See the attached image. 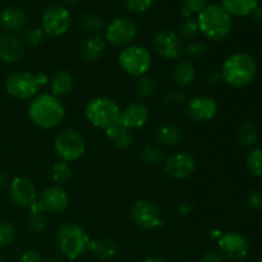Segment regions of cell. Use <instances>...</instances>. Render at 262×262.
Returning <instances> with one entry per match:
<instances>
[{
    "instance_id": "cell-1",
    "label": "cell",
    "mask_w": 262,
    "mask_h": 262,
    "mask_svg": "<svg viewBox=\"0 0 262 262\" xmlns=\"http://www.w3.org/2000/svg\"><path fill=\"white\" fill-rule=\"evenodd\" d=\"M27 114L36 127L41 129H54L63 122L66 107L54 95L40 94L31 100Z\"/></svg>"
},
{
    "instance_id": "cell-2",
    "label": "cell",
    "mask_w": 262,
    "mask_h": 262,
    "mask_svg": "<svg viewBox=\"0 0 262 262\" xmlns=\"http://www.w3.org/2000/svg\"><path fill=\"white\" fill-rule=\"evenodd\" d=\"M222 79L234 89L250 84L257 74V61L247 53H235L228 56L223 63Z\"/></svg>"
},
{
    "instance_id": "cell-3",
    "label": "cell",
    "mask_w": 262,
    "mask_h": 262,
    "mask_svg": "<svg viewBox=\"0 0 262 262\" xmlns=\"http://www.w3.org/2000/svg\"><path fill=\"white\" fill-rule=\"evenodd\" d=\"M196 19L200 32L211 41L225 40L232 32V15L219 4L207 5Z\"/></svg>"
},
{
    "instance_id": "cell-4",
    "label": "cell",
    "mask_w": 262,
    "mask_h": 262,
    "mask_svg": "<svg viewBox=\"0 0 262 262\" xmlns=\"http://www.w3.org/2000/svg\"><path fill=\"white\" fill-rule=\"evenodd\" d=\"M90 242L87 232L77 223H64L56 230V247L68 260H77L83 256L89 251Z\"/></svg>"
},
{
    "instance_id": "cell-5",
    "label": "cell",
    "mask_w": 262,
    "mask_h": 262,
    "mask_svg": "<svg viewBox=\"0 0 262 262\" xmlns=\"http://www.w3.org/2000/svg\"><path fill=\"white\" fill-rule=\"evenodd\" d=\"M120 113L122 109L119 104L106 96H97L90 100L84 110V115L90 124L104 130L119 122Z\"/></svg>"
},
{
    "instance_id": "cell-6",
    "label": "cell",
    "mask_w": 262,
    "mask_h": 262,
    "mask_svg": "<svg viewBox=\"0 0 262 262\" xmlns=\"http://www.w3.org/2000/svg\"><path fill=\"white\" fill-rule=\"evenodd\" d=\"M118 63L124 73L132 77H142L147 74L152 66L150 50L141 45H129L122 49L118 55Z\"/></svg>"
},
{
    "instance_id": "cell-7",
    "label": "cell",
    "mask_w": 262,
    "mask_h": 262,
    "mask_svg": "<svg viewBox=\"0 0 262 262\" xmlns=\"http://www.w3.org/2000/svg\"><path fill=\"white\" fill-rule=\"evenodd\" d=\"M54 151L59 160L73 163L79 160L86 152V141L79 130L74 128H66L55 136Z\"/></svg>"
},
{
    "instance_id": "cell-8",
    "label": "cell",
    "mask_w": 262,
    "mask_h": 262,
    "mask_svg": "<svg viewBox=\"0 0 262 262\" xmlns=\"http://www.w3.org/2000/svg\"><path fill=\"white\" fill-rule=\"evenodd\" d=\"M5 91L17 100H31L41 89L36 73L28 71L13 72L5 78Z\"/></svg>"
},
{
    "instance_id": "cell-9",
    "label": "cell",
    "mask_w": 262,
    "mask_h": 262,
    "mask_svg": "<svg viewBox=\"0 0 262 262\" xmlns=\"http://www.w3.org/2000/svg\"><path fill=\"white\" fill-rule=\"evenodd\" d=\"M136 36H137V25L132 18L117 17L105 26V41L115 48H125L132 45Z\"/></svg>"
},
{
    "instance_id": "cell-10",
    "label": "cell",
    "mask_w": 262,
    "mask_h": 262,
    "mask_svg": "<svg viewBox=\"0 0 262 262\" xmlns=\"http://www.w3.org/2000/svg\"><path fill=\"white\" fill-rule=\"evenodd\" d=\"M130 216L136 227L145 232H152L163 227L164 217L160 209L148 200H138L133 204Z\"/></svg>"
},
{
    "instance_id": "cell-11",
    "label": "cell",
    "mask_w": 262,
    "mask_h": 262,
    "mask_svg": "<svg viewBox=\"0 0 262 262\" xmlns=\"http://www.w3.org/2000/svg\"><path fill=\"white\" fill-rule=\"evenodd\" d=\"M72 17L63 5H51L41 17V30L50 37H61L69 31Z\"/></svg>"
},
{
    "instance_id": "cell-12",
    "label": "cell",
    "mask_w": 262,
    "mask_h": 262,
    "mask_svg": "<svg viewBox=\"0 0 262 262\" xmlns=\"http://www.w3.org/2000/svg\"><path fill=\"white\" fill-rule=\"evenodd\" d=\"M154 50L164 60H178L184 51L183 40L177 31L164 28L154 36Z\"/></svg>"
},
{
    "instance_id": "cell-13",
    "label": "cell",
    "mask_w": 262,
    "mask_h": 262,
    "mask_svg": "<svg viewBox=\"0 0 262 262\" xmlns=\"http://www.w3.org/2000/svg\"><path fill=\"white\" fill-rule=\"evenodd\" d=\"M196 160L188 152H176L165 159L163 163L164 173L171 179L183 181L196 171Z\"/></svg>"
},
{
    "instance_id": "cell-14",
    "label": "cell",
    "mask_w": 262,
    "mask_h": 262,
    "mask_svg": "<svg viewBox=\"0 0 262 262\" xmlns=\"http://www.w3.org/2000/svg\"><path fill=\"white\" fill-rule=\"evenodd\" d=\"M186 110L189 119L193 122L207 123L216 117L219 107L215 99L206 95H199L187 101Z\"/></svg>"
},
{
    "instance_id": "cell-15",
    "label": "cell",
    "mask_w": 262,
    "mask_h": 262,
    "mask_svg": "<svg viewBox=\"0 0 262 262\" xmlns=\"http://www.w3.org/2000/svg\"><path fill=\"white\" fill-rule=\"evenodd\" d=\"M10 200L19 207H28L37 201V189L35 183L27 177H15L9 183Z\"/></svg>"
},
{
    "instance_id": "cell-16",
    "label": "cell",
    "mask_w": 262,
    "mask_h": 262,
    "mask_svg": "<svg viewBox=\"0 0 262 262\" xmlns=\"http://www.w3.org/2000/svg\"><path fill=\"white\" fill-rule=\"evenodd\" d=\"M219 252L230 260H242L250 252V243L247 238L235 232L223 233L217 239Z\"/></svg>"
},
{
    "instance_id": "cell-17",
    "label": "cell",
    "mask_w": 262,
    "mask_h": 262,
    "mask_svg": "<svg viewBox=\"0 0 262 262\" xmlns=\"http://www.w3.org/2000/svg\"><path fill=\"white\" fill-rule=\"evenodd\" d=\"M37 204L40 205L43 212L59 214L68 209L69 197L63 187L51 186L38 193Z\"/></svg>"
},
{
    "instance_id": "cell-18",
    "label": "cell",
    "mask_w": 262,
    "mask_h": 262,
    "mask_svg": "<svg viewBox=\"0 0 262 262\" xmlns=\"http://www.w3.org/2000/svg\"><path fill=\"white\" fill-rule=\"evenodd\" d=\"M150 119L147 105L141 101L132 102L120 113V124L129 130H137L145 127Z\"/></svg>"
},
{
    "instance_id": "cell-19",
    "label": "cell",
    "mask_w": 262,
    "mask_h": 262,
    "mask_svg": "<svg viewBox=\"0 0 262 262\" xmlns=\"http://www.w3.org/2000/svg\"><path fill=\"white\" fill-rule=\"evenodd\" d=\"M25 55V45L12 33L0 35V60L7 64L18 63Z\"/></svg>"
},
{
    "instance_id": "cell-20",
    "label": "cell",
    "mask_w": 262,
    "mask_h": 262,
    "mask_svg": "<svg viewBox=\"0 0 262 262\" xmlns=\"http://www.w3.org/2000/svg\"><path fill=\"white\" fill-rule=\"evenodd\" d=\"M171 79L179 89H188L196 79V68L188 59H178L171 68Z\"/></svg>"
},
{
    "instance_id": "cell-21",
    "label": "cell",
    "mask_w": 262,
    "mask_h": 262,
    "mask_svg": "<svg viewBox=\"0 0 262 262\" xmlns=\"http://www.w3.org/2000/svg\"><path fill=\"white\" fill-rule=\"evenodd\" d=\"M106 41L101 35H90L82 41L79 46V55L87 63L99 60L106 50Z\"/></svg>"
},
{
    "instance_id": "cell-22",
    "label": "cell",
    "mask_w": 262,
    "mask_h": 262,
    "mask_svg": "<svg viewBox=\"0 0 262 262\" xmlns=\"http://www.w3.org/2000/svg\"><path fill=\"white\" fill-rule=\"evenodd\" d=\"M27 25V15L19 8H5L0 13V26L7 33L19 32Z\"/></svg>"
},
{
    "instance_id": "cell-23",
    "label": "cell",
    "mask_w": 262,
    "mask_h": 262,
    "mask_svg": "<svg viewBox=\"0 0 262 262\" xmlns=\"http://www.w3.org/2000/svg\"><path fill=\"white\" fill-rule=\"evenodd\" d=\"M73 77L66 69H59L53 76L49 78V87H50L51 95L55 97L66 96L73 90Z\"/></svg>"
},
{
    "instance_id": "cell-24",
    "label": "cell",
    "mask_w": 262,
    "mask_h": 262,
    "mask_svg": "<svg viewBox=\"0 0 262 262\" xmlns=\"http://www.w3.org/2000/svg\"><path fill=\"white\" fill-rule=\"evenodd\" d=\"M105 135L114 143L115 147H118L119 150H128L133 143L132 132L125 127H123L120 122H118L113 127L107 128L105 130Z\"/></svg>"
},
{
    "instance_id": "cell-25",
    "label": "cell",
    "mask_w": 262,
    "mask_h": 262,
    "mask_svg": "<svg viewBox=\"0 0 262 262\" xmlns=\"http://www.w3.org/2000/svg\"><path fill=\"white\" fill-rule=\"evenodd\" d=\"M183 132L176 124H163L156 129V140L166 147H176L181 143Z\"/></svg>"
},
{
    "instance_id": "cell-26",
    "label": "cell",
    "mask_w": 262,
    "mask_h": 262,
    "mask_svg": "<svg viewBox=\"0 0 262 262\" xmlns=\"http://www.w3.org/2000/svg\"><path fill=\"white\" fill-rule=\"evenodd\" d=\"M222 7L232 17H247L258 7V0H222Z\"/></svg>"
},
{
    "instance_id": "cell-27",
    "label": "cell",
    "mask_w": 262,
    "mask_h": 262,
    "mask_svg": "<svg viewBox=\"0 0 262 262\" xmlns=\"http://www.w3.org/2000/svg\"><path fill=\"white\" fill-rule=\"evenodd\" d=\"M90 251L100 260H112L118 255V245L110 238H101L97 241H91L90 242Z\"/></svg>"
},
{
    "instance_id": "cell-28",
    "label": "cell",
    "mask_w": 262,
    "mask_h": 262,
    "mask_svg": "<svg viewBox=\"0 0 262 262\" xmlns=\"http://www.w3.org/2000/svg\"><path fill=\"white\" fill-rule=\"evenodd\" d=\"M50 177L55 186L64 187L73 178V169H72L71 164L67 163V161L58 160L51 166Z\"/></svg>"
},
{
    "instance_id": "cell-29",
    "label": "cell",
    "mask_w": 262,
    "mask_h": 262,
    "mask_svg": "<svg viewBox=\"0 0 262 262\" xmlns=\"http://www.w3.org/2000/svg\"><path fill=\"white\" fill-rule=\"evenodd\" d=\"M238 141L245 147H252L258 141V129L253 122H245L238 129Z\"/></svg>"
},
{
    "instance_id": "cell-30",
    "label": "cell",
    "mask_w": 262,
    "mask_h": 262,
    "mask_svg": "<svg viewBox=\"0 0 262 262\" xmlns=\"http://www.w3.org/2000/svg\"><path fill=\"white\" fill-rule=\"evenodd\" d=\"M156 89H158V86H156L155 79L152 77L147 76V74H145L142 77H138L137 82L135 84L136 95L140 99H148V97L154 96L156 92Z\"/></svg>"
},
{
    "instance_id": "cell-31",
    "label": "cell",
    "mask_w": 262,
    "mask_h": 262,
    "mask_svg": "<svg viewBox=\"0 0 262 262\" xmlns=\"http://www.w3.org/2000/svg\"><path fill=\"white\" fill-rule=\"evenodd\" d=\"M141 159L147 165L158 166L165 161V155H164V151L159 146L146 145L141 151Z\"/></svg>"
},
{
    "instance_id": "cell-32",
    "label": "cell",
    "mask_w": 262,
    "mask_h": 262,
    "mask_svg": "<svg viewBox=\"0 0 262 262\" xmlns=\"http://www.w3.org/2000/svg\"><path fill=\"white\" fill-rule=\"evenodd\" d=\"M79 27H81L83 32L89 33V36L99 35L100 31L104 28V22H102V19L99 15L92 14V13H86L79 19Z\"/></svg>"
},
{
    "instance_id": "cell-33",
    "label": "cell",
    "mask_w": 262,
    "mask_h": 262,
    "mask_svg": "<svg viewBox=\"0 0 262 262\" xmlns=\"http://www.w3.org/2000/svg\"><path fill=\"white\" fill-rule=\"evenodd\" d=\"M246 166L252 176L262 178V147L250 151L246 159Z\"/></svg>"
},
{
    "instance_id": "cell-34",
    "label": "cell",
    "mask_w": 262,
    "mask_h": 262,
    "mask_svg": "<svg viewBox=\"0 0 262 262\" xmlns=\"http://www.w3.org/2000/svg\"><path fill=\"white\" fill-rule=\"evenodd\" d=\"M199 32L200 30L197 19H193L192 17L184 18V20H182L178 25V30H177V33L182 40H192V38L196 37Z\"/></svg>"
},
{
    "instance_id": "cell-35",
    "label": "cell",
    "mask_w": 262,
    "mask_h": 262,
    "mask_svg": "<svg viewBox=\"0 0 262 262\" xmlns=\"http://www.w3.org/2000/svg\"><path fill=\"white\" fill-rule=\"evenodd\" d=\"M28 228L32 230L33 233H43L48 229L49 220L45 212H30L27 219Z\"/></svg>"
},
{
    "instance_id": "cell-36",
    "label": "cell",
    "mask_w": 262,
    "mask_h": 262,
    "mask_svg": "<svg viewBox=\"0 0 262 262\" xmlns=\"http://www.w3.org/2000/svg\"><path fill=\"white\" fill-rule=\"evenodd\" d=\"M183 53L186 54L187 59L193 63V61L201 60V59L206 55L207 48L204 42H201V41H193V42L188 43V45L184 48Z\"/></svg>"
},
{
    "instance_id": "cell-37",
    "label": "cell",
    "mask_w": 262,
    "mask_h": 262,
    "mask_svg": "<svg viewBox=\"0 0 262 262\" xmlns=\"http://www.w3.org/2000/svg\"><path fill=\"white\" fill-rule=\"evenodd\" d=\"M45 40V33L41 27H32L27 30L23 35V45L27 48H37Z\"/></svg>"
},
{
    "instance_id": "cell-38",
    "label": "cell",
    "mask_w": 262,
    "mask_h": 262,
    "mask_svg": "<svg viewBox=\"0 0 262 262\" xmlns=\"http://www.w3.org/2000/svg\"><path fill=\"white\" fill-rule=\"evenodd\" d=\"M17 237V229L7 220H0V247L9 246Z\"/></svg>"
},
{
    "instance_id": "cell-39",
    "label": "cell",
    "mask_w": 262,
    "mask_h": 262,
    "mask_svg": "<svg viewBox=\"0 0 262 262\" xmlns=\"http://www.w3.org/2000/svg\"><path fill=\"white\" fill-rule=\"evenodd\" d=\"M182 3V17L189 18L193 13L199 14L201 10L207 7V0H181Z\"/></svg>"
},
{
    "instance_id": "cell-40",
    "label": "cell",
    "mask_w": 262,
    "mask_h": 262,
    "mask_svg": "<svg viewBox=\"0 0 262 262\" xmlns=\"http://www.w3.org/2000/svg\"><path fill=\"white\" fill-rule=\"evenodd\" d=\"M187 104L186 96L181 91H171L164 99V106L168 110H177Z\"/></svg>"
},
{
    "instance_id": "cell-41",
    "label": "cell",
    "mask_w": 262,
    "mask_h": 262,
    "mask_svg": "<svg viewBox=\"0 0 262 262\" xmlns=\"http://www.w3.org/2000/svg\"><path fill=\"white\" fill-rule=\"evenodd\" d=\"M123 2H124L125 8L130 13L142 14V13H146L148 9H151L155 0H123Z\"/></svg>"
},
{
    "instance_id": "cell-42",
    "label": "cell",
    "mask_w": 262,
    "mask_h": 262,
    "mask_svg": "<svg viewBox=\"0 0 262 262\" xmlns=\"http://www.w3.org/2000/svg\"><path fill=\"white\" fill-rule=\"evenodd\" d=\"M248 206L255 211L262 210V191H252L247 197Z\"/></svg>"
},
{
    "instance_id": "cell-43",
    "label": "cell",
    "mask_w": 262,
    "mask_h": 262,
    "mask_svg": "<svg viewBox=\"0 0 262 262\" xmlns=\"http://www.w3.org/2000/svg\"><path fill=\"white\" fill-rule=\"evenodd\" d=\"M18 262H42L41 253L36 250H28L20 255Z\"/></svg>"
},
{
    "instance_id": "cell-44",
    "label": "cell",
    "mask_w": 262,
    "mask_h": 262,
    "mask_svg": "<svg viewBox=\"0 0 262 262\" xmlns=\"http://www.w3.org/2000/svg\"><path fill=\"white\" fill-rule=\"evenodd\" d=\"M224 256L219 251H206L202 255L201 262H223Z\"/></svg>"
},
{
    "instance_id": "cell-45",
    "label": "cell",
    "mask_w": 262,
    "mask_h": 262,
    "mask_svg": "<svg viewBox=\"0 0 262 262\" xmlns=\"http://www.w3.org/2000/svg\"><path fill=\"white\" fill-rule=\"evenodd\" d=\"M194 210V205L192 204V202H182V204L178 205V207H177V211H178V214L181 215V216H188V215H191L192 212H193Z\"/></svg>"
},
{
    "instance_id": "cell-46",
    "label": "cell",
    "mask_w": 262,
    "mask_h": 262,
    "mask_svg": "<svg viewBox=\"0 0 262 262\" xmlns=\"http://www.w3.org/2000/svg\"><path fill=\"white\" fill-rule=\"evenodd\" d=\"M252 20L258 26V27L262 28V7H257L255 10H253L252 14Z\"/></svg>"
},
{
    "instance_id": "cell-47",
    "label": "cell",
    "mask_w": 262,
    "mask_h": 262,
    "mask_svg": "<svg viewBox=\"0 0 262 262\" xmlns=\"http://www.w3.org/2000/svg\"><path fill=\"white\" fill-rule=\"evenodd\" d=\"M219 81H222V74L220 72H214V73H210L207 77V82L210 84H216L219 83Z\"/></svg>"
},
{
    "instance_id": "cell-48",
    "label": "cell",
    "mask_w": 262,
    "mask_h": 262,
    "mask_svg": "<svg viewBox=\"0 0 262 262\" xmlns=\"http://www.w3.org/2000/svg\"><path fill=\"white\" fill-rule=\"evenodd\" d=\"M7 181H8L7 176H5L4 173H2V171H0V189H2L3 187L5 186V184H7Z\"/></svg>"
},
{
    "instance_id": "cell-49",
    "label": "cell",
    "mask_w": 262,
    "mask_h": 262,
    "mask_svg": "<svg viewBox=\"0 0 262 262\" xmlns=\"http://www.w3.org/2000/svg\"><path fill=\"white\" fill-rule=\"evenodd\" d=\"M142 262H166L164 258L161 257H147L146 260H143Z\"/></svg>"
},
{
    "instance_id": "cell-50",
    "label": "cell",
    "mask_w": 262,
    "mask_h": 262,
    "mask_svg": "<svg viewBox=\"0 0 262 262\" xmlns=\"http://www.w3.org/2000/svg\"><path fill=\"white\" fill-rule=\"evenodd\" d=\"M222 234H223V232H220V230H212L211 232V237L215 238L216 241L222 237Z\"/></svg>"
},
{
    "instance_id": "cell-51",
    "label": "cell",
    "mask_w": 262,
    "mask_h": 262,
    "mask_svg": "<svg viewBox=\"0 0 262 262\" xmlns=\"http://www.w3.org/2000/svg\"><path fill=\"white\" fill-rule=\"evenodd\" d=\"M64 2H67V3H68V4L76 5V4H78V3H81L82 0H64Z\"/></svg>"
},
{
    "instance_id": "cell-52",
    "label": "cell",
    "mask_w": 262,
    "mask_h": 262,
    "mask_svg": "<svg viewBox=\"0 0 262 262\" xmlns=\"http://www.w3.org/2000/svg\"><path fill=\"white\" fill-rule=\"evenodd\" d=\"M253 262H262V257H258V258H256V260L253 261Z\"/></svg>"
},
{
    "instance_id": "cell-53",
    "label": "cell",
    "mask_w": 262,
    "mask_h": 262,
    "mask_svg": "<svg viewBox=\"0 0 262 262\" xmlns=\"http://www.w3.org/2000/svg\"><path fill=\"white\" fill-rule=\"evenodd\" d=\"M0 262H3V258H2V255H0Z\"/></svg>"
},
{
    "instance_id": "cell-54",
    "label": "cell",
    "mask_w": 262,
    "mask_h": 262,
    "mask_svg": "<svg viewBox=\"0 0 262 262\" xmlns=\"http://www.w3.org/2000/svg\"><path fill=\"white\" fill-rule=\"evenodd\" d=\"M22 2H31V0H22Z\"/></svg>"
},
{
    "instance_id": "cell-55",
    "label": "cell",
    "mask_w": 262,
    "mask_h": 262,
    "mask_svg": "<svg viewBox=\"0 0 262 262\" xmlns=\"http://www.w3.org/2000/svg\"><path fill=\"white\" fill-rule=\"evenodd\" d=\"M261 56H262V50H261Z\"/></svg>"
}]
</instances>
